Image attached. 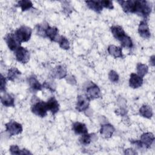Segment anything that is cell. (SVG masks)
<instances>
[{
    "label": "cell",
    "mask_w": 155,
    "mask_h": 155,
    "mask_svg": "<svg viewBox=\"0 0 155 155\" xmlns=\"http://www.w3.org/2000/svg\"><path fill=\"white\" fill-rule=\"evenodd\" d=\"M125 13H136L145 18H147L151 12V5L149 2L143 0L117 1Z\"/></svg>",
    "instance_id": "cell-1"
},
{
    "label": "cell",
    "mask_w": 155,
    "mask_h": 155,
    "mask_svg": "<svg viewBox=\"0 0 155 155\" xmlns=\"http://www.w3.org/2000/svg\"><path fill=\"white\" fill-rule=\"evenodd\" d=\"M38 33L43 37H47L51 41L57 42L59 36L58 29L55 27H50L48 24H38Z\"/></svg>",
    "instance_id": "cell-2"
},
{
    "label": "cell",
    "mask_w": 155,
    "mask_h": 155,
    "mask_svg": "<svg viewBox=\"0 0 155 155\" xmlns=\"http://www.w3.org/2000/svg\"><path fill=\"white\" fill-rule=\"evenodd\" d=\"M31 33L32 30L30 27L22 25L15 31L14 34L16 39L21 43L27 42L30 39Z\"/></svg>",
    "instance_id": "cell-3"
},
{
    "label": "cell",
    "mask_w": 155,
    "mask_h": 155,
    "mask_svg": "<svg viewBox=\"0 0 155 155\" xmlns=\"http://www.w3.org/2000/svg\"><path fill=\"white\" fill-rule=\"evenodd\" d=\"M31 110L33 113L41 117H44L47 115L48 110L46 102L39 100L34 102Z\"/></svg>",
    "instance_id": "cell-4"
},
{
    "label": "cell",
    "mask_w": 155,
    "mask_h": 155,
    "mask_svg": "<svg viewBox=\"0 0 155 155\" xmlns=\"http://www.w3.org/2000/svg\"><path fill=\"white\" fill-rule=\"evenodd\" d=\"M22 125L15 120H11L5 124V131L10 136L18 135L22 133Z\"/></svg>",
    "instance_id": "cell-5"
},
{
    "label": "cell",
    "mask_w": 155,
    "mask_h": 155,
    "mask_svg": "<svg viewBox=\"0 0 155 155\" xmlns=\"http://www.w3.org/2000/svg\"><path fill=\"white\" fill-rule=\"evenodd\" d=\"M15 54L16 60L22 64H26L30 60L29 51L22 47H19L16 50H15Z\"/></svg>",
    "instance_id": "cell-6"
},
{
    "label": "cell",
    "mask_w": 155,
    "mask_h": 155,
    "mask_svg": "<svg viewBox=\"0 0 155 155\" xmlns=\"http://www.w3.org/2000/svg\"><path fill=\"white\" fill-rule=\"evenodd\" d=\"M4 40L8 48L12 51L16 50L19 47H21V42L16 39L13 33H8L4 38Z\"/></svg>",
    "instance_id": "cell-7"
},
{
    "label": "cell",
    "mask_w": 155,
    "mask_h": 155,
    "mask_svg": "<svg viewBox=\"0 0 155 155\" xmlns=\"http://www.w3.org/2000/svg\"><path fill=\"white\" fill-rule=\"evenodd\" d=\"M101 96L99 88L95 84L90 85L87 88L86 96L89 100H93L100 97Z\"/></svg>",
    "instance_id": "cell-8"
},
{
    "label": "cell",
    "mask_w": 155,
    "mask_h": 155,
    "mask_svg": "<svg viewBox=\"0 0 155 155\" xmlns=\"http://www.w3.org/2000/svg\"><path fill=\"white\" fill-rule=\"evenodd\" d=\"M154 140V136L152 133H143L140 137V140H139L142 147L150 148L153 144Z\"/></svg>",
    "instance_id": "cell-9"
},
{
    "label": "cell",
    "mask_w": 155,
    "mask_h": 155,
    "mask_svg": "<svg viewBox=\"0 0 155 155\" xmlns=\"http://www.w3.org/2000/svg\"><path fill=\"white\" fill-rule=\"evenodd\" d=\"M90 100L85 96H78L77 97V102L76 105V108L79 112L85 111L89 106Z\"/></svg>",
    "instance_id": "cell-10"
},
{
    "label": "cell",
    "mask_w": 155,
    "mask_h": 155,
    "mask_svg": "<svg viewBox=\"0 0 155 155\" xmlns=\"http://www.w3.org/2000/svg\"><path fill=\"white\" fill-rule=\"evenodd\" d=\"M110 30L114 38L120 42L127 36V34L122 27L119 25H113L110 27Z\"/></svg>",
    "instance_id": "cell-11"
},
{
    "label": "cell",
    "mask_w": 155,
    "mask_h": 155,
    "mask_svg": "<svg viewBox=\"0 0 155 155\" xmlns=\"http://www.w3.org/2000/svg\"><path fill=\"white\" fill-rule=\"evenodd\" d=\"M138 32L139 35L143 38L148 39L151 36L148 25L145 21H142L140 22L138 27Z\"/></svg>",
    "instance_id": "cell-12"
},
{
    "label": "cell",
    "mask_w": 155,
    "mask_h": 155,
    "mask_svg": "<svg viewBox=\"0 0 155 155\" xmlns=\"http://www.w3.org/2000/svg\"><path fill=\"white\" fill-rule=\"evenodd\" d=\"M143 84L142 77L139 76L135 73H131L129 79V85L133 88H137L140 87Z\"/></svg>",
    "instance_id": "cell-13"
},
{
    "label": "cell",
    "mask_w": 155,
    "mask_h": 155,
    "mask_svg": "<svg viewBox=\"0 0 155 155\" xmlns=\"http://www.w3.org/2000/svg\"><path fill=\"white\" fill-rule=\"evenodd\" d=\"M114 131V127L109 124L102 125L100 129L101 134L105 138H110L112 136Z\"/></svg>",
    "instance_id": "cell-14"
},
{
    "label": "cell",
    "mask_w": 155,
    "mask_h": 155,
    "mask_svg": "<svg viewBox=\"0 0 155 155\" xmlns=\"http://www.w3.org/2000/svg\"><path fill=\"white\" fill-rule=\"evenodd\" d=\"M48 110L50 111L53 114H56L59 109V105L57 100L54 97H50L46 102Z\"/></svg>",
    "instance_id": "cell-15"
},
{
    "label": "cell",
    "mask_w": 155,
    "mask_h": 155,
    "mask_svg": "<svg viewBox=\"0 0 155 155\" xmlns=\"http://www.w3.org/2000/svg\"><path fill=\"white\" fill-rule=\"evenodd\" d=\"M72 129L77 134H84L88 133V129L86 125L81 122H76L73 124Z\"/></svg>",
    "instance_id": "cell-16"
},
{
    "label": "cell",
    "mask_w": 155,
    "mask_h": 155,
    "mask_svg": "<svg viewBox=\"0 0 155 155\" xmlns=\"http://www.w3.org/2000/svg\"><path fill=\"white\" fill-rule=\"evenodd\" d=\"M108 52L110 55L113 56L114 58L123 57L122 48L120 47L116 46L114 45H110L108 46Z\"/></svg>",
    "instance_id": "cell-17"
},
{
    "label": "cell",
    "mask_w": 155,
    "mask_h": 155,
    "mask_svg": "<svg viewBox=\"0 0 155 155\" xmlns=\"http://www.w3.org/2000/svg\"><path fill=\"white\" fill-rule=\"evenodd\" d=\"M85 3L89 8L97 13H100L102 10L103 7L101 4L100 1H85Z\"/></svg>",
    "instance_id": "cell-18"
},
{
    "label": "cell",
    "mask_w": 155,
    "mask_h": 155,
    "mask_svg": "<svg viewBox=\"0 0 155 155\" xmlns=\"http://www.w3.org/2000/svg\"><path fill=\"white\" fill-rule=\"evenodd\" d=\"M53 76L56 78H58V79L64 78L67 76L66 68L64 67L62 65L56 66L53 69Z\"/></svg>",
    "instance_id": "cell-19"
},
{
    "label": "cell",
    "mask_w": 155,
    "mask_h": 155,
    "mask_svg": "<svg viewBox=\"0 0 155 155\" xmlns=\"http://www.w3.org/2000/svg\"><path fill=\"white\" fill-rule=\"evenodd\" d=\"M1 103L3 105L9 107H14L15 106V99L14 97H12L10 94L5 93L1 97Z\"/></svg>",
    "instance_id": "cell-20"
},
{
    "label": "cell",
    "mask_w": 155,
    "mask_h": 155,
    "mask_svg": "<svg viewBox=\"0 0 155 155\" xmlns=\"http://www.w3.org/2000/svg\"><path fill=\"white\" fill-rule=\"evenodd\" d=\"M28 83L33 90H41L43 85L40 84L35 75H31L28 78Z\"/></svg>",
    "instance_id": "cell-21"
},
{
    "label": "cell",
    "mask_w": 155,
    "mask_h": 155,
    "mask_svg": "<svg viewBox=\"0 0 155 155\" xmlns=\"http://www.w3.org/2000/svg\"><path fill=\"white\" fill-rule=\"evenodd\" d=\"M140 114L147 119H150L153 116V110L150 106L148 105H143L139 109Z\"/></svg>",
    "instance_id": "cell-22"
},
{
    "label": "cell",
    "mask_w": 155,
    "mask_h": 155,
    "mask_svg": "<svg viewBox=\"0 0 155 155\" xmlns=\"http://www.w3.org/2000/svg\"><path fill=\"white\" fill-rule=\"evenodd\" d=\"M10 152L12 154H31V153L27 150L23 149L20 150L18 146L16 145H12L10 147Z\"/></svg>",
    "instance_id": "cell-23"
},
{
    "label": "cell",
    "mask_w": 155,
    "mask_h": 155,
    "mask_svg": "<svg viewBox=\"0 0 155 155\" xmlns=\"http://www.w3.org/2000/svg\"><path fill=\"white\" fill-rule=\"evenodd\" d=\"M21 74V71L17 68L12 67L8 70L7 79L11 81H13Z\"/></svg>",
    "instance_id": "cell-24"
},
{
    "label": "cell",
    "mask_w": 155,
    "mask_h": 155,
    "mask_svg": "<svg viewBox=\"0 0 155 155\" xmlns=\"http://www.w3.org/2000/svg\"><path fill=\"white\" fill-rule=\"evenodd\" d=\"M16 6L20 7L22 12L26 11L27 10L30 9L33 7V4L30 1L27 0H22L18 2Z\"/></svg>",
    "instance_id": "cell-25"
},
{
    "label": "cell",
    "mask_w": 155,
    "mask_h": 155,
    "mask_svg": "<svg viewBox=\"0 0 155 155\" xmlns=\"http://www.w3.org/2000/svg\"><path fill=\"white\" fill-rule=\"evenodd\" d=\"M137 74L140 77H143L148 71V67L147 65L142 63H138L136 66Z\"/></svg>",
    "instance_id": "cell-26"
},
{
    "label": "cell",
    "mask_w": 155,
    "mask_h": 155,
    "mask_svg": "<svg viewBox=\"0 0 155 155\" xmlns=\"http://www.w3.org/2000/svg\"><path fill=\"white\" fill-rule=\"evenodd\" d=\"M57 42H58L59 47L64 50H68L70 48V42L68 39L64 36H60Z\"/></svg>",
    "instance_id": "cell-27"
},
{
    "label": "cell",
    "mask_w": 155,
    "mask_h": 155,
    "mask_svg": "<svg viewBox=\"0 0 155 155\" xmlns=\"http://www.w3.org/2000/svg\"><path fill=\"white\" fill-rule=\"evenodd\" d=\"M79 141L82 144L84 145H87L90 144L91 141V134H89L88 133L82 134L79 139Z\"/></svg>",
    "instance_id": "cell-28"
},
{
    "label": "cell",
    "mask_w": 155,
    "mask_h": 155,
    "mask_svg": "<svg viewBox=\"0 0 155 155\" xmlns=\"http://www.w3.org/2000/svg\"><path fill=\"white\" fill-rule=\"evenodd\" d=\"M120 44L122 47H127V48H132L133 44L132 42V40L130 36L128 35L126 36V37L122 40L120 42Z\"/></svg>",
    "instance_id": "cell-29"
},
{
    "label": "cell",
    "mask_w": 155,
    "mask_h": 155,
    "mask_svg": "<svg viewBox=\"0 0 155 155\" xmlns=\"http://www.w3.org/2000/svg\"><path fill=\"white\" fill-rule=\"evenodd\" d=\"M108 78L112 82H117L119 81V76L114 70H111L108 73Z\"/></svg>",
    "instance_id": "cell-30"
},
{
    "label": "cell",
    "mask_w": 155,
    "mask_h": 155,
    "mask_svg": "<svg viewBox=\"0 0 155 155\" xmlns=\"http://www.w3.org/2000/svg\"><path fill=\"white\" fill-rule=\"evenodd\" d=\"M101 4L103 7L108 8L110 10H111L114 8L113 2L111 1H108V0H105V1H100Z\"/></svg>",
    "instance_id": "cell-31"
},
{
    "label": "cell",
    "mask_w": 155,
    "mask_h": 155,
    "mask_svg": "<svg viewBox=\"0 0 155 155\" xmlns=\"http://www.w3.org/2000/svg\"><path fill=\"white\" fill-rule=\"evenodd\" d=\"M5 85H6V79L5 77L3 76L2 74L1 75V91L2 92L5 91Z\"/></svg>",
    "instance_id": "cell-32"
},
{
    "label": "cell",
    "mask_w": 155,
    "mask_h": 155,
    "mask_svg": "<svg viewBox=\"0 0 155 155\" xmlns=\"http://www.w3.org/2000/svg\"><path fill=\"white\" fill-rule=\"evenodd\" d=\"M124 153L127 154H137L136 151H134L132 148H128V149L125 150V151H124Z\"/></svg>",
    "instance_id": "cell-33"
},
{
    "label": "cell",
    "mask_w": 155,
    "mask_h": 155,
    "mask_svg": "<svg viewBox=\"0 0 155 155\" xmlns=\"http://www.w3.org/2000/svg\"><path fill=\"white\" fill-rule=\"evenodd\" d=\"M116 112H119V113H118L117 114H120V115H122V116H124L126 114L127 111H125V110L123 109V108H121V109H119V110H116Z\"/></svg>",
    "instance_id": "cell-34"
},
{
    "label": "cell",
    "mask_w": 155,
    "mask_h": 155,
    "mask_svg": "<svg viewBox=\"0 0 155 155\" xmlns=\"http://www.w3.org/2000/svg\"><path fill=\"white\" fill-rule=\"evenodd\" d=\"M150 64L152 65V66H154V64H155V61H154V56L153 55L150 57Z\"/></svg>",
    "instance_id": "cell-35"
}]
</instances>
